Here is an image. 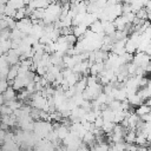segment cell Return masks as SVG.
I'll list each match as a JSON object with an SVG mask.
<instances>
[{"instance_id":"cell-14","label":"cell","mask_w":151,"mask_h":151,"mask_svg":"<svg viewBox=\"0 0 151 151\" xmlns=\"http://www.w3.org/2000/svg\"><path fill=\"white\" fill-rule=\"evenodd\" d=\"M66 39H67V42H68L70 45H76V42H77V40H78V38H77L73 33L67 34V35H66Z\"/></svg>"},{"instance_id":"cell-19","label":"cell","mask_w":151,"mask_h":151,"mask_svg":"<svg viewBox=\"0 0 151 151\" xmlns=\"http://www.w3.org/2000/svg\"><path fill=\"white\" fill-rule=\"evenodd\" d=\"M4 104H5V98H4V94L1 93V94H0V106L4 105Z\"/></svg>"},{"instance_id":"cell-23","label":"cell","mask_w":151,"mask_h":151,"mask_svg":"<svg viewBox=\"0 0 151 151\" xmlns=\"http://www.w3.org/2000/svg\"><path fill=\"white\" fill-rule=\"evenodd\" d=\"M90 1H97V0H90Z\"/></svg>"},{"instance_id":"cell-6","label":"cell","mask_w":151,"mask_h":151,"mask_svg":"<svg viewBox=\"0 0 151 151\" xmlns=\"http://www.w3.org/2000/svg\"><path fill=\"white\" fill-rule=\"evenodd\" d=\"M86 31H87V26H86L84 22H81V24H79V25H77V26H73V34H74L77 38L84 35Z\"/></svg>"},{"instance_id":"cell-8","label":"cell","mask_w":151,"mask_h":151,"mask_svg":"<svg viewBox=\"0 0 151 151\" xmlns=\"http://www.w3.org/2000/svg\"><path fill=\"white\" fill-rule=\"evenodd\" d=\"M134 112L140 117V116H143V114H145V113L151 112V107H150L146 103H142L139 106H137V109H136V111H134Z\"/></svg>"},{"instance_id":"cell-11","label":"cell","mask_w":151,"mask_h":151,"mask_svg":"<svg viewBox=\"0 0 151 151\" xmlns=\"http://www.w3.org/2000/svg\"><path fill=\"white\" fill-rule=\"evenodd\" d=\"M15 13H17V9H15L14 7H12V6H8V5H6V7H5V12H4V14H5V15L14 18Z\"/></svg>"},{"instance_id":"cell-7","label":"cell","mask_w":151,"mask_h":151,"mask_svg":"<svg viewBox=\"0 0 151 151\" xmlns=\"http://www.w3.org/2000/svg\"><path fill=\"white\" fill-rule=\"evenodd\" d=\"M55 132H57V134H58V138L59 139H64V138H66L67 137V134L70 133V129L67 127V126H65V125H60L58 129H55Z\"/></svg>"},{"instance_id":"cell-12","label":"cell","mask_w":151,"mask_h":151,"mask_svg":"<svg viewBox=\"0 0 151 151\" xmlns=\"http://www.w3.org/2000/svg\"><path fill=\"white\" fill-rule=\"evenodd\" d=\"M136 17L139 18V19H143V20H147V11L145 7L140 8L139 11L136 12Z\"/></svg>"},{"instance_id":"cell-16","label":"cell","mask_w":151,"mask_h":151,"mask_svg":"<svg viewBox=\"0 0 151 151\" xmlns=\"http://www.w3.org/2000/svg\"><path fill=\"white\" fill-rule=\"evenodd\" d=\"M93 123H94V126H96V127H101L103 124H104V118H103V116H98Z\"/></svg>"},{"instance_id":"cell-21","label":"cell","mask_w":151,"mask_h":151,"mask_svg":"<svg viewBox=\"0 0 151 151\" xmlns=\"http://www.w3.org/2000/svg\"><path fill=\"white\" fill-rule=\"evenodd\" d=\"M147 11V20L151 21V9H146Z\"/></svg>"},{"instance_id":"cell-10","label":"cell","mask_w":151,"mask_h":151,"mask_svg":"<svg viewBox=\"0 0 151 151\" xmlns=\"http://www.w3.org/2000/svg\"><path fill=\"white\" fill-rule=\"evenodd\" d=\"M2 94H4L5 101H6V100H12V99H15V98H17L15 90L13 88V86H8V87L6 88V91H5Z\"/></svg>"},{"instance_id":"cell-2","label":"cell","mask_w":151,"mask_h":151,"mask_svg":"<svg viewBox=\"0 0 151 151\" xmlns=\"http://www.w3.org/2000/svg\"><path fill=\"white\" fill-rule=\"evenodd\" d=\"M137 48H138V42L132 40V39H130V38H127L126 42H125V51L131 53V54H133V53L137 52Z\"/></svg>"},{"instance_id":"cell-18","label":"cell","mask_w":151,"mask_h":151,"mask_svg":"<svg viewBox=\"0 0 151 151\" xmlns=\"http://www.w3.org/2000/svg\"><path fill=\"white\" fill-rule=\"evenodd\" d=\"M81 0H68V2H70V5L71 6H74V5H77V4H79Z\"/></svg>"},{"instance_id":"cell-9","label":"cell","mask_w":151,"mask_h":151,"mask_svg":"<svg viewBox=\"0 0 151 151\" xmlns=\"http://www.w3.org/2000/svg\"><path fill=\"white\" fill-rule=\"evenodd\" d=\"M136 137H137V132H136V130H133V129H129V130L126 131L125 136H124V140H125L126 143H134Z\"/></svg>"},{"instance_id":"cell-17","label":"cell","mask_w":151,"mask_h":151,"mask_svg":"<svg viewBox=\"0 0 151 151\" xmlns=\"http://www.w3.org/2000/svg\"><path fill=\"white\" fill-rule=\"evenodd\" d=\"M140 119H142L143 122H145V123L151 122V112H149V113H145V114L140 116Z\"/></svg>"},{"instance_id":"cell-3","label":"cell","mask_w":151,"mask_h":151,"mask_svg":"<svg viewBox=\"0 0 151 151\" xmlns=\"http://www.w3.org/2000/svg\"><path fill=\"white\" fill-rule=\"evenodd\" d=\"M48 5H50L48 0H31L28 2V6L33 9H35V8H46Z\"/></svg>"},{"instance_id":"cell-5","label":"cell","mask_w":151,"mask_h":151,"mask_svg":"<svg viewBox=\"0 0 151 151\" xmlns=\"http://www.w3.org/2000/svg\"><path fill=\"white\" fill-rule=\"evenodd\" d=\"M90 29L93 32V33H104V27H103V22H101V20H94L90 26Z\"/></svg>"},{"instance_id":"cell-1","label":"cell","mask_w":151,"mask_h":151,"mask_svg":"<svg viewBox=\"0 0 151 151\" xmlns=\"http://www.w3.org/2000/svg\"><path fill=\"white\" fill-rule=\"evenodd\" d=\"M126 99L129 100V103H130L131 106H139L142 103H144V100L139 97V94L137 92L136 93H127Z\"/></svg>"},{"instance_id":"cell-13","label":"cell","mask_w":151,"mask_h":151,"mask_svg":"<svg viewBox=\"0 0 151 151\" xmlns=\"http://www.w3.org/2000/svg\"><path fill=\"white\" fill-rule=\"evenodd\" d=\"M12 113H13V110L8 105L4 104L0 106V114H12Z\"/></svg>"},{"instance_id":"cell-15","label":"cell","mask_w":151,"mask_h":151,"mask_svg":"<svg viewBox=\"0 0 151 151\" xmlns=\"http://www.w3.org/2000/svg\"><path fill=\"white\" fill-rule=\"evenodd\" d=\"M8 86H9V85H8V83H7V79H0V94L4 93Z\"/></svg>"},{"instance_id":"cell-22","label":"cell","mask_w":151,"mask_h":151,"mask_svg":"<svg viewBox=\"0 0 151 151\" xmlns=\"http://www.w3.org/2000/svg\"><path fill=\"white\" fill-rule=\"evenodd\" d=\"M122 1H123V2H127V4H131L132 0H122Z\"/></svg>"},{"instance_id":"cell-20","label":"cell","mask_w":151,"mask_h":151,"mask_svg":"<svg viewBox=\"0 0 151 151\" xmlns=\"http://www.w3.org/2000/svg\"><path fill=\"white\" fill-rule=\"evenodd\" d=\"M145 103H146V104H147V105L151 107V96H150V97H149V98L145 100Z\"/></svg>"},{"instance_id":"cell-4","label":"cell","mask_w":151,"mask_h":151,"mask_svg":"<svg viewBox=\"0 0 151 151\" xmlns=\"http://www.w3.org/2000/svg\"><path fill=\"white\" fill-rule=\"evenodd\" d=\"M113 24H114V26H116V29L123 31L124 27H125V25L127 24V21H126V19H125L124 14H122V15H118V17L113 20Z\"/></svg>"}]
</instances>
